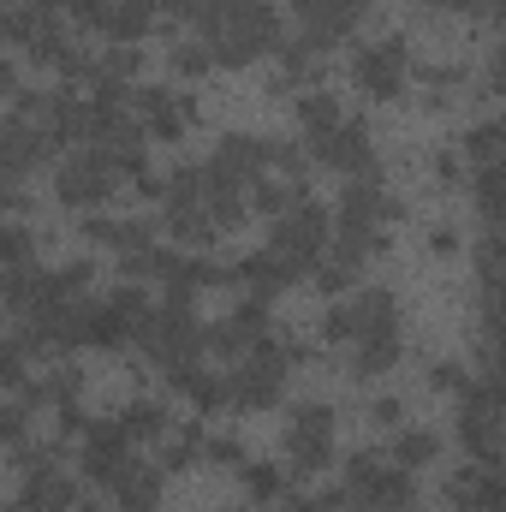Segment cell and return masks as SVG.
<instances>
[{"label":"cell","instance_id":"ffe728a7","mask_svg":"<svg viewBox=\"0 0 506 512\" xmlns=\"http://www.w3.org/2000/svg\"><path fill=\"white\" fill-rule=\"evenodd\" d=\"M120 423H126V435H131V441H155V435L167 429V411H161V405H131L126 417H120Z\"/></svg>","mask_w":506,"mask_h":512},{"label":"cell","instance_id":"e0dca14e","mask_svg":"<svg viewBox=\"0 0 506 512\" xmlns=\"http://www.w3.org/2000/svg\"><path fill=\"white\" fill-rule=\"evenodd\" d=\"M173 387H179L191 405H221V399H227V382L209 376L203 364H179V370H173Z\"/></svg>","mask_w":506,"mask_h":512},{"label":"cell","instance_id":"7a4b0ae2","mask_svg":"<svg viewBox=\"0 0 506 512\" xmlns=\"http://www.w3.org/2000/svg\"><path fill=\"white\" fill-rule=\"evenodd\" d=\"M268 251L280 256L292 274H304V268H322V256L334 251V215L322 209V203H298L292 215H280L274 221V245Z\"/></svg>","mask_w":506,"mask_h":512},{"label":"cell","instance_id":"3957f363","mask_svg":"<svg viewBox=\"0 0 506 512\" xmlns=\"http://www.w3.org/2000/svg\"><path fill=\"white\" fill-rule=\"evenodd\" d=\"M411 471L405 465H393L387 453H358L352 465H346V495H358V507H376V512H399L411 507Z\"/></svg>","mask_w":506,"mask_h":512},{"label":"cell","instance_id":"d6986e66","mask_svg":"<svg viewBox=\"0 0 506 512\" xmlns=\"http://www.w3.org/2000/svg\"><path fill=\"white\" fill-rule=\"evenodd\" d=\"M393 358H399V340H364L352 358V376H381V370H393Z\"/></svg>","mask_w":506,"mask_h":512},{"label":"cell","instance_id":"9a60e30c","mask_svg":"<svg viewBox=\"0 0 506 512\" xmlns=\"http://www.w3.org/2000/svg\"><path fill=\"white\" fill-rule=\"evenodd\" d=\"M441 453V441H435V429H399L393 441H387V459L393 465H405V471H417V465H429Z\"/></svg>","mask_w":506,"mask_h":512},{"label":"cell","instance_id":"7402d4cb","mask_svg":"<svg viewBox=\"0 0 506 512\" xmlns=\"http://www.w3.org/2000/svg\"><path fill=\"white\" fill-rule=\"evenodd\" d=\"M114 6H120V0H66L72 24H84V30H108V24H114Z\"/></svg>","mask_w":506,"mask_h":512},{"label":"cell","instance_id":"8fae6325","mask_svg":"<svg viewBox=\"0 0 506 512\" xmlns=\"http://www.w3.org/2000/svg\"><path fill=\"white\" fill-rule=\"evenodd\" d=\"M215 161H221L239 185H256V179H262V167L274 161V143H262V137H227V143L215 149Z\"/></svg>","mask_w":506,"mask_h":512},{"label":"cell","instance_id":"484cf974","mask_svg":"<svg viewBox=\"0 0 506 512\" xmlns=\"http://www.w3.org/2000/svg\"><path fill=\"white\" fill-rule=\"evenodd\" d=\"M501 84H506V48H501Z\"/></svg>","mask_w":506,"mask_h":512},{"label":"cell","instance_id":"ba28073f","mask_svg":"<svg viewBox=\"0 0 506 512\" xmlns=\"http://www.w3.org/2000/svg\"><path fill=\"white\" fill-rule=\"evenodd\" d=\"M352 78L364 84V96H399L405 90V42L399 36H387V42H370L364 54H358V66H352Z\"/></svg>","mask_w":506,"mask_h":512},{"label":"cell","instance_id":"cb8c5ba5","mask_svg":"<svg viewBox=\"0 0 506 512\" xmlns=\"http://www.w3.org/2000/svg\"><path fill=\"white\" fill-rule=\"evenodd\" d=\"M209 459H221V465H233V459H239V447H233V441L221 435V441H209Z\"/></svg>","mask_w":506,"mask_h":512},{"label":"cell","instance_id":"d4e9b609","mask_svg":"<svg viewBox=\"0 0 506 512\" xmlns=\"http://www.w3.org/2000/svg\"><path fill=\"white\" fill-rule=\"evenodd\" d=\"M370 417H376V423H399V399H381Z\"/></svg>","mask_w":506,"mask_h":512},{"label":"cell","instance_id":"9c48e42d","mask_svg":"<svg viewBox=\"0 0 506 512\" xmlns=\"http://www.w3.org/2000/svg\"><path fill=\"white\" fill-rule=\"evenodd\" d=\"M364 340H399V298L387 286H370L352 298V346Z\"/></svg>","mask_w":506,"mask_h":512},{"label":"cell","instance_id":"ac0fdd59","mask_svg":"<svg viewBox=\"0 0 506 512\" xmlns=\"http://www.w3.org/2000/svg\"><path fill=\"white\" fill-rule=\"evenodd\" d=\"M149 24H155V0H120V6H114V24H108V36L131 42V36H143Z\"/></svg>","mask_w":506,"mask_h":512},{"label":"cell","instance_id":"7c38bea8","mask_svg":"<svg viewBox=\"0 0 506 512\" xmlns=\"http://www.w3.org/2000/svg\"><path fill=\"white\" fill-rule=\"evenodd\" d=\"M137 114H143V131H155V137H179L185 131V102L173 90H143Z\"/></svg>","mask_w":506,"mask_h":512},{"label":"cell","instance_id":"6da1fadb","mask_svg":"<svg viewBox=\"0 0 506 512\" xmlns=\"http://www.w3.org/2000/svg\"><path fill=\"white\" fill-rule=\"evenodd\" d=\"M137 346L155 358V364H167V370H179V364H197L203 352H209V328L191 316V304H155L149 310V322H143V334H137Z\"/></svg>","mask_w":506,"mask_h":512},{"label":"cell","instance_id":"4fadbf2b","mask_svg":"<svg viewBox=\"0 0 506 512\" xmlns=\"http://www.w3.org/2000/svg\"><path fill=\"white\" fill-rule=\"evenodd\" d=\"M239 280L251 286V298H262V304H268V298L292 280V268H286L274 251H262V256H245V262H239Z\"/></svg>","mask_w":506,"mask_h":512},{"label":"cell","instance_id":"2e32d148","mask_svg":"<svg viewBox=\"0 0 506 512\" xmlns=\"http://www.w3.org/2000/svg\"><path fill=\"white\" fill-rule=\"evenodd\" d=\"M346 120V108L328 96V90H310V96H298V126H304V137H322V131H334Z\"/></svg>","mask_w":506,"mask_h":512},{"label":"cell","instance_id":"5b68a950","mask_svg":"<svg viewBox=\"0 0 506 512\" xmlns=\"http://www.w3.org/2000/svg\"><path fill=\"white\" fill-rule=\"evenodd\" d=\"M286 453H292V471H322L334 459V405H322V399L292 405V417H286Z\"/></svg>","mask_w":506,"mask_h":512},{"label":"cell","instance_id":"30bf717a","mask_svg":"<svg viewBox=\"0 0 506 512\" xmlns=\"http://www.w3.org/2000/svg\"><path fill=\"white\" fill-rule=\"evenodd\" d=\"M447 495H453L459 512H506V471H495V465L465 471V477H453Z\"/></svg>","mask_w":506,"mask_h":512},{"label":"cell","instance_id":"603a6c76","mask_svg":"<svg viewBox=\"0 0 506 512\" xmlns=\"http://www.w3.org/2000/svg\"><path fill=\"white\" fill-rule=\"evenodd\" d=\"M251 495L256 501H274V495H280V471H274V465H256L251 471Z\"/></svg>","mask_w":506,"mask_h":512},{"label":"cell","instance_id":"44dd1931","mask_svg":"<svg viewBox=\"0 0 506 512\" xmlns=\"http://www.w3.org/2000/svg\"><path fill=\"white\" fill-rule=\"evenodd\" d=\"M215 66V42H185V48H173V72L179 78H203Z\"/></svg>","mask_w":506,"mask_h":512},{"label":"cell","instance_id":"277c9868","mask_svg":"<svg viewBox=\"0 0 506 512\" xmlns=\"http://www.w3.org/2000/svg\"><path fill=\"white\" fill-rule=\"evenodd\" d=\"M286 370H292V358H286L274 340H256L251 352L239 358L233 382H227V399H233V405H251V411H262V405H274V399L286 393Z\"/></svg>","mask_w":506,"mask_h":512},{"label":"cell","instance_id":"52a82bcc","mask_svg":"<svg viewBox=\"0 0 506 512\" xmlns=\"http://www.w3.org/2000/svg\"><path fill=\"white\" fill-rule=\"evenodd\" d=\"M310 155L322 161V167H334V173H346V179H364V173H376V149H370V131L364 120H340L334 131H322V137H310Z\"/></svg>","mask_w":506,"mask_h":512},{"label":"cell","instance_id":"5bb4252c","mask_svg":"<svg viewBox=\"0 0 506 512\" xmlns=\"http://www.w3.org/2000/svg\"><path fill=\"white\" fill-rule=\"evenodd\" d=\"M114 501H120V512H149L155 501H161V471H149V465H131L126 477L114 483Z\"/></svg>","mask_w":506,"mask_h":512},{"label":"cell","instance_id":"8992f818","mask_svg":"<svg viewBox=\"0 0 506 512\" xmlns=\"http://www.w3.org/2000/svg\"><path fill=\"white\" fill-rule=\"evenodd\" d=\"M114 173H120V167H114L108 143H96V149L60 161V173H54V197H60L66 209H90V203H102V197L114 191Z\"/></svg>","mask_w":506,"mask_h":512}]
</instances>
